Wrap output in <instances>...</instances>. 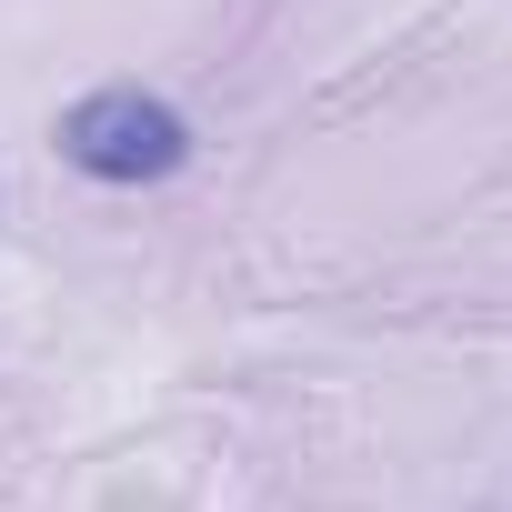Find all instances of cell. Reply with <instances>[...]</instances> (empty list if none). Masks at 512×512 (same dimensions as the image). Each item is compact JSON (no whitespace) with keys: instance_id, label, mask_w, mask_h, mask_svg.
I'll return each mask as SVG.
<instances>
[{"instance_id":"1","label":"cell","mask_w":512,"mask_h":512,"mask_svg":"<svg viewBox=\"0 0 512 512\" xmlns=\"http://www.w3.org/2000/svg\"><path fill=\"white\" fill-rule=\"evenodd\" d=\"M51 141H61V161L91 171V181H171V171L191 161V121H181L161 91H141V81H111V91L71 101Z\"/></svg>"}]
</instances>
